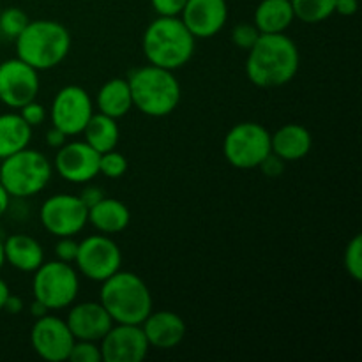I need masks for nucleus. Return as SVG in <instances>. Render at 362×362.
Here are the masks:
<instances>
[{
	"mask_svg": "<svg viewBox=\"0 0 362 362\" xmlns=\"http://www.w3.org/2000/svg\"><path fill=\"white\" fill-rule=\"evenodd\" d=\"M299 64V48L285 32L262 34L247 52L246 74L257 87L276 88L296 78Z\"/></svg>",
	"mask_w": 362,
	"mask_h": 362,
	"instance_id": "nucleus-1",
	"label": "nucleus"
},
{
	"mask_svg": "<svg viewBox=\"0 0 362 362\" xmlns=\"http://www.w3.org/2000/svg\"><path fill=\"white\" fill-rule=\"evenodd\" d=\"M197 39L179 16H158L144 32L141 48L152 66L175 73L193 59Z\"/></svg>",
	"mask_w": 362,
	"mask_h": 362,
	"instance_id": "nucleus-2",
	"label": "nucleus"
},
{
	"mask_svg": "<svg viewBox=\"0 0 362 362\" xmlns=\"http://www.w3.org/2000/svg\"><path fill=\"white\" fill-rule=\"evenodd\" d=\"M14 42L18 59L35 71H48L62 64L69 55L71 34L55 20H34L28 21Z\"/></svg>",
	"mask_w": 362,
	"mask_h": 362,
	"instance_id": "nucleus-3",
	"label": "nucleus"
},
{
	"mask_svg": "<svg viewBox=\"0 0 362 362\" xmlns=\"http://www.w3.org/2000/svg\"><path fill=\"white\" fill-rule=\"evenodd\" d=\"M101 285L99 303L108 311L113 324L141 325V322L151 315V290L138 274L117 271Z\"/></svg>",
	"mask_w": 362,
	"mask_h": 362,
	"instance_id": "nucleus-4",
	"label": "nucleus"
},
{
	"mask_svg": "<svg viewBox=\"0 0 362 362\" xmlns=\"http://www.w3.org/2000/svg\"><path fill=\"white\" fill-rule=\"evenodd\" d=\"M133 108L148 117H166L177 110L180 103V83L173 71L158 66L140 67L127 78Z\"/></svg>",
	"mask_w": 362,
	"mask_h": 362,
	"instance_id": "nucleus-5",
	"label": "nucleus"
},
{
	"mask_svg": "<svg viewBox=\"0 0 362 362\" xmlns=\"http://www.w3.org/2000/svg\"><path fill=\"white\" fill-rule=\"evenodd\" d=\"M52 180V165L45 154L23 148L0 165V184L11 198H30L41 193Z\"/></svg>",
	"mask_w": 362,
	"mask_h": 362,
	"instance_id": "nucleus-6",
	"label": "nucleus"
},
{
	"mask_svg": "<svg viewBox=\"0 0 362 362\" xmlns=\"http://www.w3.org/2000/svg\"><path fill=\"white\" fill-rule=\"evenodd\" d=\"M80 292V278L76 269L66 262H42L34 271L32 293L34 299L45 304L49 311L73 306Z\"/></svg>",
	"mask_w": 362,
	"mask_h": 362,
	"instance_id": "nucleus-7",
	"label": "nucleus"
},
{
	"mask_svg": "<svg viewBox=\"0 0 362 362\" xmlns=\"http://www.w3.org/2000/svg\"><path fill=\"white\" fill-rule=\"evenodd\" d=\"M223 152L233 168H258L271 154V133L258 122L235 124L226 133Z\"/></svg>",
	"mask_w": 362,
	"mask_h": 362,
	"instance_id": "nucleus-8",
	"label": "nucleus"
},
{
	"mask_svg": "<svg viewBox=\"0 0 362 362\" xmlns=\"http://www.w3.org/2000/svg\"><path fill=\"white\" fill-rule=\"evenodd\" d=\"M74 264L81 276L90 281L103 283L117 271H120L122 253L115 240H112L105 233H99V235H90L78 243Z\"/></svg>",
	"mask_w": 362,
	"mask_h": 362,
	"instance_id": "nucleus-9",
	"label": "nucleus"
},
{
	"mask_svg": "<svg viewBox=\"0 0 362 362\" xmlns=\"http://www.w3.org/2000/svg\"><path fill=\"white\" fill-rule=\"evenodd\" d=\"M42 226L55 237H74L88 223V209L76 194H53L39 211Z\"/></svg>",
	"mask_w": 362,
	"mask_h": 362,
	"instance_id": "nucleus-10",
	"label": "nucleus"
},
{
	"mask_svg": "<svg viewBox=\"0 0 362 362\" xmlns=\"http://www.w3.org/2000/svg\"><path fill=\"white\" fill-rule=\"evenodd\" d=\"M94 113L90 94L80 85L60 88L52 103V122L67 136L80 134Z\"/></svg>",
	"mask_w": 362,
	"mask_h": 362,
	"instance_id": "nucleus-11",
	"label": "nucleus"
},
{
	"mask_svg": "<svg viewBox=\"0 0 362 362\" xmlns=\"http://www.w3.org/2000/svg\"><path fill=\"white\" fill-rule=\"evenodd\" d=\"M39 87V71L27 62L18 57L0 62V101L6 106L20 110L37 98Z\"/></svg>",
	"mask_w": 362,
	"mask_h": 362,
	"instance_id": "nucleus-12",
	"label": "nucleus"
},
{
	"mask_svg": "<svg viewBox=\"0 0 362 362\" xmlns=\"http://www.w3.org/2000/svg\"><path fill=\"white\" fill-rule=\"evenodd\" d=\"M73 332L67 327L66 320L55 315H45L35 318L30 329V345L41 359L48 362H64L69 357L74 345Z\"/></svg>",
	"mask_w": 362,
	"mask_h": 362,
	"instance_id": "nucleus-13",
	"label": "nucleus"
},
{
	"mask_svg": "<svg viewBox=\"0 0 362 362\" xmlns=\"http://www.w3.org/2000/svg\"><path fill=\"white\" fill-rule=\"evenodd\" d=\"M99 346L103 362H141L151 349L141 325L133 324H113Z\"/></svg>",
	"mask_w": 362,
	"mask_h": 362,
	"instance_id": "nucleus-14",
	"label": "nucleus"
},
{
	"mask_svg": "<svg viewBox=\"0 0 362 362\" xmlns=\"http://www.w3.org/2000/svg\"><path fill=\"white\" fill-rule=\"evenodd\" d=\"M99 152L87 141H69L57 148L55 170L71 184H87L99 175Z\"/></svg>",
	"mask_w": 362,
	"mask_h": 362,
	"instance_id": "nucleus-15",
	"label": "nucleus"
},
{
	"mask_svg": "<svg viewBox=\"0 0 362 362\" xmlns=\"http://www.w3.org/2000/svg\"><path fill=\"white\" fill-rule=\"evenodd\" d=\"M179 18L194 39H209L225 27L228 6L226 0H187Z\"/></svg>",
	"mask_w": 362,
	"mask_h": 362,
	"instance_id": "nucleus-16",
	"label": "nucleus"
},
{
	"mask_svg": "<svg viewBox=\"0 0 362 362\" xmlns=\"http://www.w3.org/2000/svg\"><path fill=\"white\" fill-rule=\"evenodd\" d=\"M66 324L74 339L101 341L112 329L113 320L101 303H80L71 308Z\"/></svg>",
	"mask_w": 362,
	"mask_h": 362,
	"instance_id": "nucleus-17",
	"label": "nucleus"
},
{
	"mask_svg": "<svg viewBox=\"0 0 362 362\" xmlns=\"http://www.w3.org/2000/svg\"><path fill=\"white\" fill-rule=\"evenodd\" d=\"M141 329L148 345L158 350L175 349L186 338V322L173 311H151Z\"/></svg>",
	"mask_w": 362,
	"mask_h": 362,
	"instance_id": "nucleus-18",
	"label": "nucleus"
},
{
	"mask_svg": "<svg viewBox=\"0 0 362 362\" xmlns=\"http://www.w3.org/2000/svg\"><path fill=\"white\" fill-rule=\"evenodd\" d=\"M311 145V133L300 124H285L274 134H271V152L283 161H299L306 158Z\"/></svg>",
	"mask_w": 362,
	"mask_h": 362,
	"instance_id": "nucleus-19",
	"label": "nucleus"
},
{
	"mask_svg": "<svg viewBox=\"0 0 362 362\" xmlns=\"http://www.w3.org/2000/svg\"><path fill=\"white\" fill-rule=\"evenodd\" d=\"M4 258L16 271L34 272L45 262V251L34 237L14 233L4 240Z\"/></svg>",
	"mask_w": 362,
	"mask_h": 362,
	"instance_id": "nucleus-20",
	"label": "nucleus"
},
{
	"mask_svg": "<svg viewBox=\"0 0 362 362\" xmlns=\"http://www.w3.org/2000/svg\"><path fill=\"white\" fill-rule=\"evenodd\" d=\"M88 223L105 235L120 233L129 226L131 212L124 202L117 198H103L88 209Z\"/></svg>",
	"mask_w": 362,
	"mask_h": 362,
	"instance_id": "nucleus-21",
	"label": "nucleus"
},
{
	"mask_svg": "<svg viewBox=\"0 0 362 362\" xmlns=\"http://www.w3.org/2000/svg\"><path fill=\"white\" fill-rule=\"evenodd\" d=\"M296 20L290 0H262L255 11V27L260 34H283Z\"/></svg>",
	"mask_w": 362,
	"mask_h": 362,
	"instance_id": "nucleus-22",
	"label": "nucleus"
},
{
	"mask_svg": "<svg viewBox=\"0 0 362 362\" xmlns=\"http://www.w3.org/2000/svg\"><path fill=\"white\" fill-rule=\"evenodd\" d=\"M95 106L99 113L112 117V119H122L133 110V98H131L129 83L122 78H112L99 88L95 95Z\"/></svg>",
	"mask_w": 362,
	"mask_h": 362,
	"instance_id": "nucleus-23",
	"label": "nucleus"
},
{
	"mask_svg": "<svg viewBox=\"0 0 362 362\" xmlns=\"http://www.w3.org/2000/svg\"><path fill=\"white\" fill-rule=\"evenodd\" d=\"M32 127L21 119L20 113L0 115V159H6L28 147Z\"/></svg>",
	"mask_w": 362,
	"mask_h": 362,
	"instance_id": "nucleus-24",
	"label": "nucleus"
},
{
	"mask_svg": "<svg viewBox=\"0 0 362 362\" xmlns=\"http://www.w3.org/2000/svg\"><path fill=\"white\" fill-rule=\"evenodd\" d=\"M85 141L90 145L99 154L117 148L120 140V129L117 119L105 115V113H92L90 120L87 122L85 129Z\"/></svg>",
	"mask_w": 362,
	"mask_h": 362,
	"instance_id": "nucleus-25",
	"label": "nucleus"
},
{
	"mask_svg": "<svg viewBox=\"0 0 362 362\" xmlns=\"http://www.w3.org/2000/svg\"><path fill=\"white\" fill-rule=\"evenodd\" d=\"M296 20L304 23H322L334 14L336 0H290Z\"/></svg>",
	"mask_w": 362,
	"mask_h": 362,
	"instance_id": "nucleus-26",
	"label": "nucleus"
},
{
	"mask_svg": "<svg viewBox=\"0 0 362 362\" xmlns=\"http://www.w3.org/2000/svg\"><path fill=\"white\" fill-rule=\"evenodd\" d=\"M28 16L20 7H7L0 11V34L7 39H16L28 23Z\"/></svg>",
	"mask_w": 362,
	"mask_h": 362,
	"instance_id": "nucleus-27",
	"label": "nucleus"
},
{
	"mask_svg": "<svg viewBox=\"0 0 362 362\" xmlns=\"http://www.w3.org/2000/svg\"><path fill=\"white\" fill-rule=\"evenodd\" d=\"M127 172V159L115 148L99 156V173L108 179H120Z\"/></svg>",
	"mask_w": 362,
	"mask_h": 362,
	"instance_id": "nucleus-28",
	"label": "nucleus"
},
{
	"mask_svg": "<svg viewBox=\"0 0 362 362\" xmlns=\"http://www.w3.org/2000/svg\"><path fill=\"white\" fill-rule=\"evenodd\" d=\"M346 272L354 281H361L362 279V237L356 235L345 250V258H343Z\"/></svg>",
	"mask_w": 362,
	"mask_h": 362,
	"instance_id": "nucleus-29",
	"label": "nucleus"
},
{
	"mask_svg": "<svg viewBox=\"0 0 362 362\" xmlns=\"http://www.w3.org/2000/svg\"><path fill=\"white\" fill-rule=\"evenodd\" d=\"M67 361L71 362H103L101 346L99 341H85V339H76L71 349Z\"/></svg>",
	"mask_w": 362,
	"mask_h": 362,
	"instance_id": "nucleus-30",
	"label": "nucleus"
},
{
	"mask_svg": "<svg viewBox=\"0 0 362 362\" xmlns=\"http://www.w3.org/2000/svg\"><path fill=\"white\" fill-rule=\"evenodd\" d=\"M260 35V30L255 27V23H239L232 30V42L237 48L250 52Z\"/></svg>",
	"mask_w": 362,
	"mask_h": 362,
	"instance_id": "nucleus-31",
	"label": "nucleus"
},
{
	"mask_svg": "<svg viewBox=\"0 0 362 362\" xmlns=\"http://www.w3.org/2000/svg\"><path fill=\"white\" fill-rule=\"evenodd\" d=\"M18 113H20L21 119H23L30 127L41 126V124L46 120V117H48L45 106H42L41 103L35 101V99L34 101H30V103H27V105L21 106L20 112Z\"/></svg>",
	"mask_w": 362,
	"mask_h": 362,
	"instance_id": "nucleus-32",
	"label": "nucleus"
},
{
	"mask_svg": "<svg viewBox=\"0 0 362 362\" xmlns=\"http://www.w3.org/2000/svg\"><path fill=\"white\" fill-rule=\"evenodd\" d=\"M78 253V243L73 237H59V243L55 246L57 260L66 262V264H74Z\"/></svg>",
	"mask_w": 362,
	"mask_h": 362,
	"instance_id": "nucleus-33",
	"label": "nucleus"
},
{
	"mask_svg": "<svg viewBox=\"0 0 362 362\" xmlns=\"http://www.w3.org/2000/svg\"><path fill=\"white\" fill-rule=\"evenodd\" d=\"M187 0H151L158 16H180Z\"/></svg>",
	"mask_w": 362,
	"mask_h": 362,
	"instance_id": "nucleus-34",
	"label": "nucleus"
},
{
	"mask_svg": "<svg viewBox=\"0 0 362 362\" xmlns=\"http://www.w3.org/2000/svg\"><path fill=\"white\" fill-rule=\"evenodd\" d=\"M258 168L262 170V172H264V175H267V177H271V179H274V177H278V175H281L283 172H285V161H283L281 158H278V156L276 154H269L267 158L264 159V161H262V165L258 166Z\"/></svg>",
	"mask_w": 362,
	"mask_h": 362,
	"instance_id": "nucleus-35",
	"label": "nucleus"
},
{
	"mask_svg": "<svg viewBox=\"0 0 362 362\" xmlns=\"http://www.w3.org/2000/svg\"><path fill=\"white\" fill-rule=\"evenodd\" d=\"M78 197H80L81 202H83V204L87 205V209H90L92 205H95L99 200H103V198H105V194H103L101 187L88 186V187H85V189L81 191V193L78 194Z\"/></svg>",
	"mask_w": 362,
	"mask_h": 362,
	"instance_id": "nucleus-36",
	"label": "nucleus"
},
{
	"mask_svg": "<svg viewBox=\"0 0 362 362\" xmlns=\"http://www.w3.org/2000/svg\"><path fill=\"white\" fill-rule=\"evenodd\" d=\"M359 9V0H336L334 13L341 16H354Z\"/></svg>",
	"mask_w": 362,
	"mask_h": 362,
	"instance_id": "nucleus-37",
	"label": "nucleus"
},
{
	"mask_svg": "<svg viewBox=\"0 0 362 362\" xmlns=\"http://www.w3.org/2000/svg\"><path fill=\"white\" fill-rule=\"evenodd\" d=\"M67 141V134L62 133L60 129H57L55 126L46 133V145L52 148H60Z\"/></svg>",
	"mask_w": 362,
	"mask_h": 362,
	"instance_id": "nucleus-38",
	"label": "nucleus"
},
{
	"mask_svg": "<svg viewBox=\"0 0 362 362\" xmlns=\"http://www.w3.org/2000/svg\"><path fill=\"white\" fill-rule=\"evenodd\" d=\"M4 311H7L9 315L21 313V311H23V300H21L20 297L11 296L9 293V297H7L6 300V306H4Z\"/></svg>",
	"mask_w": 362,
	"mask_h": 362,
	"instance_id": "nucleus-39",
	"label": "nucleus"
},
{
	"mask_svg": "<svg viewBox=\"0 0 362 362\" xmlns=\"http://www.w3.org/2000/svg\"><path fill=\"white\" fill-rule=\"evenodd\" d=\"M48 313H49L48 308H46L42 303H39V300L34 299V303L30 304V315H32V317L41 318V317H45V315H48Z\"/></svg>",
	"mask_w": 362,
	"mask_h": 362,
	"instance_id": "nucleus-40",
	"label": "nucleus"
},
{
	"mask_svg": "<svg viewBox=\"0 0 362 362\" xmlns=\"http://www.w3.org/2000/svg\"><path fill=\"white\" fill-rule=\"evenodd\" d=\"M9 204H11L9 193H7L6 187L0 184V218H2V216L7 212V209H9Z\"/></svg>",
	"mask_w": 362,
	"mask_h": 362,
	"instance_id": "nucleus-41",
	"label": "nucleus"
},
{
	"mask_svg": "<svg viewBox=\"0 0 362 362\" xmlns=\"http://www.w3.org/2000/svg\"><path fill=\"white\" fill-rule=\"evenodd\" d=\"M9 286H7V283L0 278V311H4V306H6V300L7 297H9Z\"/></svg>",
	"mask_w": 362,
	"mask_h": 362,
	"instance_id": "nucleus-42",
	"label": "nucleus"
},
{
	"mask_svg": "<svg viewBox=\"0 0 362 362\" xmlns=\"http://www.w3.org/2000/svg\"><path fill=\"white\" fill-rule=\"evenodd\" d=\"M4 264H6V258H4V243L0 240V269L4 267Z\"/></svg>",
	"mask_w": 362,
	"mask_h": 362,
	"instance_id": "nucleus-43",
	"label": "nucleus"
},
{
	"mask_svg": "<svg viewBox=\"0 0 362 362\" xmlns=\"http://www.w3.org/2000/svg\"><path fill=\"white\" fill-rule=\"evenodd\" d=\"M0 11H2V6H0Z\"/></svg>",
	"mask_w": 362,
	"mask_h": 362,
	"instance_id": "nucleus-44",
	"label": "nucleus"
}]
</instances>
